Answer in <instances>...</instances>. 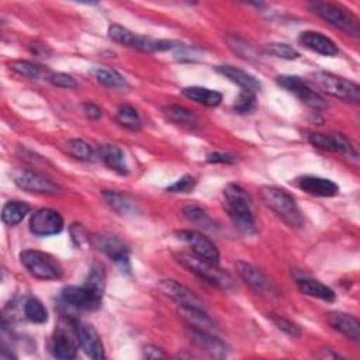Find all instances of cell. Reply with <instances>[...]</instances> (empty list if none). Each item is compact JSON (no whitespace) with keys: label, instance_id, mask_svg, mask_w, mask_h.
Wrapping results in <instances>:
<instances>
[{"label":"cell","instance_id":"6da1fadb","mask_svg":"<svg viewBox=\"0 0 360 360\" xmlns=\"http://www.w3.org/2000/svg\"><path fill=\"white\" fill-rule=\"evenodd\" d=\"M224 207L235 228L245 235L256 233L257 228L252 211V200L246 190L236 183H229L224 188Z\"/></svg>","mask_w":360,"mask_h":360},{"label":"cell","instance_id":"7a4b0ae2","mask_svg":"<svg viewBox=\"0 0 360 360\" xmlns=\"http://www.w3.org/2000/svg\"><path fill=\"white\" fill-rule=\"evenodd\" d=\"M264 204L273 210L287 225L291 228H300L304 224V217L298 208L295 200L283 188L266 186L260 190Z\"/></svg>","mask_w":360,"mask_h":360},{"label":"cell","instance_id":"3957f363","mask_svg":"<svg viewBox=\"0 0 360 360\" xmlns=\"http://www.w3.org/2000/svg\"><path fill=\"white\" fill-rule=\"evenodd\" d=\"M108 37L132 49L141 51V52H163V51H170L173 48L177 46V42L174 41H167V39H155L150 37H145V35H139L135 34L132 31H129L128 28L118 25V24H111L108 27Z\"/></svg>","mask_w":360,"mask_h":360},{"label":"cell","instance_id":"277c9868","mask_svg":"<svg viewBox=\"0 0 360 360\" xmlns=\"http://www.w3.org/2000/svg\"><path fill=\"white\" fill-rule=\"evenodd\" d=\"M176 259L188 271L194 273L197 277L205 280L207 283H210L215 287L228 290L233 284L232 278L228 273L222 271L218 266L202 260L201 257L195 256L194 253H177Z\"/></svg>","mask_w":360,"mask_h":360},{"label":"cell","instance_id":"5b68a950","mask_svg":"<svg viewBox=\"0 0 360 360\" xmlns=\"http://www.w3.org/2000/svg\"><path fill=\"white\" fill-rule=\"evenodd\" d=\"M308 7L322 20L329 22L332 27L353 35L359 37L360 34V25L359 20L346 8L342 6L333 4V3H326V1H311L308 3Z\"/></svg>","mask_w":360,"mask_h":360},{"label":"cell","instance_id":"8992f818","mask_svg":"<svg viewBox=\"0 0 360 360\" xmlns=\"http://www.w3.org/2000/svg\"><path fill=\"white\" fill-rule=\"evenodd\" d=\"M312 82L326 94L347 103H359L360 87L357 83L328 72L312 73Z\"/></svg>","mask_w":360,"mask_h":360},{"label":"cell","instance_id":"52a82bcc","mask_svg":"<svg viewBox=\"0 0 360 360\" xmlns=\"http://www.w3.org/2000/svg\"><path fill=\"white\" fill-rule=\"evenodd\" d=\"M20 262L30 274L41 280H55L63 274L60 263L49 253L41 250H22L20 253Z\"/></svg>","mask_w":360,"mask_h":360},{"label":"cell","instance_id":"ba28073f","mask_svg":"<svg viewBox=\"0 0 360 360\" xmlns=\"http://www.w3.org/2000/svg\"><path fill=\"white\" fill-rule=\"evenodd\" d=\"M68 323H69V328L72 330V335L75 336L79 347L91 359L94 360H100L104 357V346H103V342L97 333V330L77 319V318H68L66 319Z\"/></svg>","mask_w":360,"mask_h":360},{"label":"cell","instance_id":"9c48e42d","mask_svg":"<svg viewBox=\"0 0 360 360\" xmlns=\"http://www.w3.org/2000/svg\"><path fill=\"white\" fill-rule=\"evenodd\" d=\"M62 300L65 304L84 311H96L103 301V290L84 283L83 285H68L62 290Z\"/></svg>","mask_w":360,"mask_h":360},{"label":"cell","instance_id":"30bf717a","mask_svg":"<svg viewBox=\"0 0 360 360\" xmlns=\"http://www.w3.org/2000/svg\"><path fill=\"white\" fill-rule=\"evenodd\" d=\"M277 83L287 91L297 96L302 103H305L311 108L314 110L326 108V103L323 97L319 93H316L312 87H309L300 76L281 75V76H277Z\"/></svg>","mask_w":360,"mask_h":360},{"label":"cell","instance_id":"8fae6325","mask_svg":"<svg viewBox=\"0 0 360 360\" xmlns=\"http://www.w3.org/2000/svg\"><path fill=\"white\" fill-rule=\"evenodd\" d=\"M177 238L181 239L183 242H186L193 253L198 257H201L202 260L218 266L219 263V252L217 249V246L214 245V242L211 239H208L204 233L194 231V229H180L176 232Z\"/></svg>","mask_w":360,"mask_h":360},{"label":"cell","instance_id":"7c38bea8","mask_svg":"<svg viewBox=\"0 0 360 360\" xmlns=\"http://www.w3.org/2000/svg\"><path fill=\"white\" fill-rule=\"evenodd\" d=\"M89 243L98 252L104 253L107 257L118 264L128 263V246L115 235L111 233H93L89 238Z\"/></svg>","mask_w":360,"mask_h":360},{"label":"cell","instance_id":"4fadbf2b","mask_svg":"<svg viewBox=\"0 0 360 360\" xmlns=\"http://www.w3.org/2000/svg\"><path fill=\"white\" fill-rule=\"evenodd\" d=\"M28 226L37 236H51L63 229V218L55 210L39 208L31 214Z\"/></svg>","mask_w":360,"mask_h":360},{"label":"cell","instance_id":"5bb4252c","mask_svg":"<svg viewBox=\"0 0 360 360\" xmlns=\"http://www.w3.org/2000/svg\"><path fill=\"white\" fill-rule=\"evenodd\" d=\"M14 183L21 190L28 193H38V194H48L53 195L60 191V187L52 181L49 177L32 172V170H18L14 174Z\"/></svg>","mask_w":360,"mask_h":360},{"label":"cell","instance_id":"9a60e30c","mask_svg":"<svg viewBox=\"0 0 360 360\" xmlns=\"http://www.w3.org/2000/svg\"><path fill=\"white\" fill-rule=\"evenodd\" d=\"M308 141L312 146L335 153H345L349 158H357V150L353 143L343 134H321L314 132L308 135Z\"/></svg>","mask_w":360,"mask_h":360},{"label":"cell","instance_id":"2e32d148","mask_svg":"<svg viewBox=\"0 0 360 360\" xmlns=\"http://www.w3.org/2000/svg\"><path fill=\"white\" fill-rule=\"evenodd\" d=\"M235 269H236L238 274L240 276V278L256 292L269 294V295L277 292L274 285L271 284V281L253 264L243 262V260H238L235 263Z\"/></svg>","mask_w":360,"mask_h":360},{"label":"cell","instance_id":"e0dca14e","mask_svg":"<svg viewBox=\"0 0 360 360\" xmlns=\"http://www.w3.org/2000/svg\"><path fill=\"white\" fill-rule=\"evenodd\" d=\"M159 290L173 301H176L179 305L184 307H195V308H204V302L186 285L180 284L176 280L163 278L159 281Z\"/></svg>","mask_w":360,"mask_h":360},{"label":"cell","instance_id":"ac0fdd59","mask_svg":"<svg viewBox=\"0 0 360 360\" xmlns=\"http://www.w3.org/2000/svg\"><path fill=\"white\" fill-rule=\"evenodd\" d=\"M297 186L316 197H335L339 194V186L335 181L319 176H302L297 180Z\"/></svg>","mask_w":360,"mask_h":360},{"label":"cell","instance_id":"d6986e66","mask_svg":"<svg viewBox=\"0 0 360 360\" xmlns=\"http://www.w3.org/2000/svg\"><path fill=\"white\" fill-rule=\"evenodd\" d=\"M298 41L307 49L323 56H335L339 53L336 44L329 37L318 31H304L300 34Z\"/></svg>","mask_w":360,"mask_h":360},{"label":"cell","instance_id":"ffe728a7","mask_svg":"<svg viewBox=\"0 0 360 360\" xmlns=\"http://www.w3.org/2000/svg\"><path fill=\"white\" fill-rule=\"evenodd\" d=\"M215 70L225 76L226 79H229L232 83L238 84L242 90H248V91H257L260 90L262 84L260 82L250 73H248L246 70L240 69V68H236V66H232V65H221V66H217Z\"/></svg>","mask_w":360,"mask_h":360},{"label":"cell","instance_id":"44dd1931","mask_svg":"<svg viewBox=\"0 0 360 360\" xmlns=\"http://www.w3.org/2000/svg\"><path fill=\"white\" fill-rule=\"evenodd\" d=\"M328 323L346 338L354 342L360 340V322L356 316L345 312H330L328 315Z\"/></svg>","mask_w":360,"mask_h":360},{"label":"cell","instance_id":"7402d4cb","mask_svg":"<svg viewBox=\"0 0 360 360\" xmlns=\"http://www.w3.org/2000/svg\"><path fill=\"white\" fill-rule=\"evenodd\" d=\"M191 338L195 342L198 347L205 350L212 357H226L228 356V346L224 340H221L217 336H212L208 333V330L202 329H193L191 328Z\"/></svg>","mask_w":360,"mask_h":360},{"label":"cell","instance_id":"603a6c76","mask_svg":"<svg viewBox=\"0 0 360 360\" xmlns=\"http://www.w3.org/2000/svg\"><path fill=\"white\" fill-rule=\"evenodd\" d=\"M79 345L75 338H70L65 330H56L49 340V352L56 359H75Z\"/></svg>","mask_w":360,"mask_h":360},{"label":"cell","instance_id":"cb8c5ba5","mask_svg":"<svg viewBox=\"0 0 360 360\" xmlns=\"http://www.w3.org/2000/svg\"><path fill=\"white\" fill-rule=\"evenodd\" d=\"M97 156L107 167L117 172L118 174H128L125 153L120 146L111 143L100 145L97 149Z\"/></svg>","mask_w":360,"mask_h":360},{"label":"cell","instance_id":"d4e9b609","mask_svg":"<svg viewBox=\"0 0 360 360\" xmlns=\"http://www.w3.org/2000/svg\"><path fill=\"white\" fill-rule=\"evenodd\" d=\"M179 316L188 323L193 329H202V330H210L214 328L215 322L212 318L205 312L204 308H195V307H184L180 305L177 309Z\"/></svg>","mask_w":360,"mask_h":360},{"label":"cell","instance_id":"484cf974","mask_svg":"<svg viewBox=\"0 0 360 360\" xmlns=\"http://www.w3.org/2000/svg\"><path fill=\"white\" fill-rule=\"evenodd\" d=\"M297 287L302 294L314 297V298H319L323 301H335L336 300V292L330 287H328L314 278H308V277L297 278Z\"/></svg>","mask_w":360,"mask_h":360},{"label":"cell","instance_id":"4316f807","mask_svg":"<svg viewBox=\"0 0 360 360\" xmlns=\"http://www.w3.org/2000/svg\"><path fill=\"white\" fill-rule=\"evenodd\" d=\"M181 93L184 97H187L198 104H202L205 107H217L222 101V94L219 91L211 90L207 87H201V86L184 87L181 90Z\"/></svg>","mask_w":360,"mask_h":360},{"label":"cell","instance_id":"83f0119b","mask_svg":"<svg viewBox=\"0 0 360 360\" xmlns=\"http://www.w3.org/2000/svg\"><path fill=\"white\" fill-rule=\"evenodd\" d=\"M163 114L170 122H173L176 125H180L183 128L193 129V128L198 127L197 115L186 107L170 104V105L163 107Z\"/></svg>","mask_w":360,"mask_h":360},{"label":"cell","instance_id":"f1b7e54d","mask_svg":"<svg viewBox=\"0 0 360 360\" xmlns=\"http://www.w3.org/2000/svg\"><path fill=\"white\" fill-rule=\"evenodd\" d=\"M101 197L120 215H134L136 212V204L127 194L112 190H104L101 193Z\"/></svg>","mask_w":360,"mask_h":360},{"label":"cell","instance_id":"f546056e","mask_svg":"<svg viewBox=\"0 0 360 360\" xmlns=\"http://www.w3.org/2000/svg\"><path fill=\"white\" fill-rule=\"evenodd\" d=\"M30 211V204L24 201H8L1 210V221L8 226H15L25 218Z\"/></svg>","mask_w":360,"mask_h":360},{"label":"cell","instance_id":"4dcf8cb0","mask_svg":"<svg viewBox=\"0 0 360 360\" xmlns=\"http://www.w3.org/2000/svg\"><path fill=\"white\" fill-rule=\"evenodd\" d=\"M91 73L96 77V80L105 87H110V89H125L127 87L125 77L111 68H104V66L94 68L91 70Z\"/></svg>","mask_w":360,"mask_h":360},{"label":"cell","instance_id":"1f68e13d","mask_svg":"<svg viewBox=\"0 0 360 360\" xmlns=\"http://www.w3.org/2000/svg\"><path fill=\"white\" fill-rule=\"evenodd\" d=\"M183 215L187 218V221L201 228L202 231H215L217 228L214 219L198 205H194V204L186 205L183 208Z\"/></svg>","mask_w":360,"mask_h":360},{"label":"cell","instance_id":"d6a6232c","mask_svg":"<svg viewBox=\"0 0 360 360\" xmlns=\"http://www.w3.org/2000/svg\"><path fill=\"white\" fill-rule=\"evenodd\" d=\"M115 121L129 131H139L142 128V120L136 110L128 104H122L115 111Z\"/></svg>","mask_w":360,"mask_h":360},{"label":"cell","instance_id":"836d02e7","mask_svg":"<svg viewBox=\"0 0 360 360\" xmlns=\"http://www.w3.org/2000/svg\"><path fill=\"white\" fill-rule=\"evenodd\" d=\"M22 308H24V315L28 321L34 323H45L48 321V311L38 298L28 297L24 301Z\"/></svg>","mask_w":360,"mask_h":360},{"label":"cell","instance_id":"e575fe53","mask_svg":"<svg viewBox=\"0 0 360 360\" xmlns=\"http://www.w3.org/2000/svg\"><path fill=\"white\" fill-rule=\"evenodd\" d=\"M66 152L73 156L77 160H83V162H89L94 158V150L93 148L83 139L79 138H72L66 142Z\"/></svg>","mask_w":360,"mask_h":360},{"label":"cell","instance_id":"d590c367","mask_svg":"<svg viewBox=\"0 0 360 360\" xmlns=\"http://www.w3.org/2000/svg\"><path fill=\"white\" fill-rule=\"evenodd\" d=\"M263 49L266 53L280 58V59H285V60H295L300 58V52L295 48L287 45V44H283V42L266 44Z\"/></svg>","mask_w":360,"mask_h":360},{"label":"cell","instance_id":"8d00e7d4","mask_svg":"<svg viewBox=\"0 0 360 360\" xmlns=\"http://www.w3.org/2000/svg\"><path fill=\"white\" fill-rule=\"evenodd\" d=\"M10 68L18 73L20 76H24L27 79H38L41 75H42V70L38 65L32 63V62H28V60H13L10 63Z\"/></svg>","mask_w":360,"mask_h":360},{"label":"cell","instance_id":"74e56055","mask_svg":"<svg viewBox=\"0 0 360 360\" xmlns=\"http://www.w3.org/2000/svg\"><path fill=\"white\" fill-rule=\"evenodd\" d=\"M256 108V96L253 91L242 90L235 100L233 110L238 114H250Z\"/></svg>","mask_w":360,"mask_h":360},{"label":"cell","instance_id":"f35d334b","mask_svg":"<svg viewBox=\"0 0 360 360\" xmlns=\"http://www.w3.org/2000/svg\"><path fill=\"white\" fill-rule=\"evenodd\" d=\"M270 319L273 321V323L280 329L283 330L284 333H287L288 336L291 338H298L301 336V329L291 321L280 316V315H276V314H270Z\"/></svg>","mask_w":360,"mask_h":360},{"label":"cell","instance_id":"ab89813d","mask_svg":"<svg viewBox=\"0 0 360 360\" xmlns=\"http://www.w3.org/2000/svg\"><path fill=\"white\" fill-rule=\"evenodd\" d=\"M197 184L195 177L186 174L183 177H180L177 181H174L172 186L167 187V191L170 193H190Z\"/></svg>","mask_w":360,"mask_h":360},{"label":"cell","instance_id":"60d3db41","mask_svg":"<svg viewBox=\"0 0 360 360\" xmlns=\"http://www.w3.org/2000/svg\"><path fill=\"white\" fill-rule=\"evenodd\" d=\"M48 80H49L51 84H53L56 87H62V89H75L77 86L76 80L70 75L60 73V72L51 73L48 76Z\"/></svg>","mask_w":360,"mask_h":360},{"label":"cell","instance_id":"b9f144b4","mask_svg":"<svg viewBox=\"0 0 360 360\" xmlns=\"http://www.w3.org/2000/svg\"><path fill=\"white\" fill-rule=\"evenodd\" d=\"M207 162L208 163H225V165H232L236 162V158L229 153L224 152H212L207 155Z\"/></svg>","mask_w":360,"mask_h":360},{"label":"cell","instance_id":"7bdbcfd3","mask_svg":"<svg viewBox=\"0 0 360 360\" xmlns=\"http://www.w3.org/2000/svg\"><path fill=\"white\" fill-rule=\"evenodd\" d=\"M142 354H143V357L152 359V360L165 359V357H166V353H165L162 349H159L158 346H153V345H146V346H143Z\"/></svg>","mask_w":360,"mask_h":360},{"label":"cell","instance_id":"ee69618b","mask_svg":"<svg viewBox=\"0 0 360 360\" xmlns=\"http://www.w3.org/2000/svg\"><path fill=\"white\" fill-rule=\"evenodd\" d=\"M82 107H83V112H84L89 118H91V120H98V118H101V115H103L101 108H100L97 104H94V103H84Z\"/></svg>","mask_w":360,"mask_h":360},{"label":"cell","instance_id":"f6af8a7d","mask_svg":"<svg viewBox=\"0 0 360 360\" xmlns=\"http://www.w3.org/2000/svg\"><path fill=\"white\" fill-rule=\"evenodd\" d=\"M319 356H321V357H323V359H329V357H332V359H342V356H340V354H338V353H332V352H329L328 349H322V352L319 353Z\"/></svg>","mask_w":360,"mask_h":360}]
</instances>
